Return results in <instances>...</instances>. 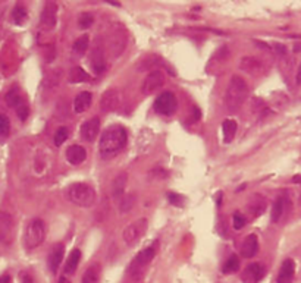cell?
<instances>
[{"label": "cell", "instance_id": "obj_43", "mask_svg": "<svg viewBox=\"0 0 301 283\" xmlns=\"http://www.w3.org/2000/svg\"><path fill=\"white\" fill-rule=\"evenodd\" d=\"M59 283H71V281H68L66 276H62V278L59 279Z\"/></svg>", "mask_w": 301, "mask_h": 283}, {"label": "cell", "instance_id": "obj_29", "mask_svg": "<svg viewBox=\"0 0 301 283\" xmlns=\"http://www.w3.org/2000/svg\"><path fill=\"white\" fill-rule=\"evenodd\" d=\"M91 78L90 75L79 66L72 68V71L69 72V82L71 84H79V82H88Z\"/></svg>", "mask_w": 301, "mask_h": 283}, {"label": "cell", "instance_id": "obj_17", "mask_svg": "<svg viewBox=\"0 0 301 283\" xmlns=\"http://www.w3.org/2000/svg\"><path fill=\"white\" fill-rule=\"evenodd\" d=\"M63 256H65V247H63V244H56L50 250L49 257H47V266H49L51 273L57 272V269L60 267V264L63 261Z\"/></svg>", "mask_w": 301, "mask_h": 283}, {"label": "cell", "instance_id": "obj_3", "mask_svg": "<svg viewBox=\"0 0 301 283\" xmlns=\"http://www.w3.org/2000/svg\"><path fill=\"white\" fill-rule=\"evenodd\" d=\"M66 198L75 206L88 208L96 203V189L88 183L75 182L66 188Z\"/></svg>", "mask_w": 301, "mask_h": 283}, {"label": "cell", "instance_id": "obj_20", "mask_svg": "<svg viewBox=\"0 0 301 283\" xmlns=\"http://www.w3.org/2000/svg\"><path fill=\"white\" fill-rule=\"evenodd\" d=\"M91 100H93V96L90 91H82L79 93L74 100V110L75 113H84L90 109L91 106Z\"/></svg>", "mask_w": 301, "mask_h": 283}, {"label": "cell", "instance_id": "obj_24", "mask_svg": "<svg viewBox=\"0 0 301 283\" xmlns=\"http://www.w3.org/2000/svg\"><path fill=\"white\" fill-rule=\"evenodd\" d=\"M222 135H224V142L229 144L234 141L237 135V122L232 119H226L222 124Z\"/></svg>", "mask_w": 301, "mask_h": 283}, {"label": "cell", "instance_id": "obj_40", "mask_svg": "<svg viewBox=\"0 0 301 283\" xmlns=\"http://www.w3.org/2000/svg\"><path fill=\"white\" fill-rule=\"evenodd\" d=\"M10 282H12V279H10L9 275H3V276H0V283H10Z\"/></svg>", "mask_w": 301, "mask_h": 283}, {"label": "cell", "instance_id": "obj_16", "mask_svg": "<svg viewBox=\"0 0 301 283\" xmlns=\"http://www.w3.org/2000/svg\"><path fill=\"white\" fill-rule=\"evenodd\" d=\"M265 275H266L265 267L259 263H253L244 270L241 279H243V283H259L265 278Z\"/></svg>", "mask_w": 301, "mask_h": 283}, {"label": "cell", "instance_id": "obj_33", "mask_svg": "<svg viewBox=\"0 0 301 283\" xmlns=\"http://www.w3.org/2000/svg\"><path fill=\"white\" fill-rule=\"evenodd\" d=\"M135 204V195H132V194H126L124 195L122 198H121V201H119V211L121 213H128L132 207Z\"/></svg>", "mask_w": 301, "mask_h": 283}, {"label": "cell", "instance_id": "obj_22", "mask_svg": "<svg viewBox=\"0 0 301 283\" xmlns=\"http://www.w3.org/2000/svg\"><path fill=\"white\" fill-rule=\"evenodd\" d=\"M101 276V266L99 263H93L82 275V283H99Z\"/></svg>", "mask_w": 301, "mask_h": 283}, {"label": "cell", "instance_id": "obj_14", "mask_svg": "<svg viewBox=\"0 0 301 283\" xmlns=\"http://www.w3.org/2000/svg\"><path fill=\"white\" fill-rule=\"evenodd\" d=\"M121 104V94L118 90H107L103 93L100 100V109L103 112L109 113V112H115Z\"/></svg>", "mask_w": 301, "mask_h": 283}, {"label": "cell", "instance_id": "obj_37", "mask_svg": "<svg viewBox=\"0 0 301 283\" xmlns=\"http://www.w3.org/2000/svg\"><path fill=\"white\" fill-rule=\"evenodd\" d=\"M16 115H18V118H19L21 121H25L26 118H28V115H29V107H28V104L24 103L22 106H19V107L16 109Z\"/></svg>", "mask_w": 301, "mask_h": 283}, {"label": "cell", "instance_id": "obj_28", "mask_svg": "<svg viewBox=\"0 0 301 283\" xmlns=\"http://www.w3.org/2000/svg\"><path fill=\"white\" fill-rule=\"evenodd\" d=\"M88 47H90V37L87 34H84L79 38H76V41L72 46V50L76 56H84L88 50Z\"/></svg>", "mask_w": 301, "mask_h": 283}, {"label": "cell", "instance_id": "obj_21", "mask_svg": "<svg viewBox=\"0 0 301 283\" xmlns=\"http://www.w3.org/2000/svg\"><path fill=\"white\" fill-rule=\"evenodd\" d=\"M266 210V200L259 195V194H254L249 201V211L253 217H259L263 214V211Z\"/></svg>", "mask_w": 301, "mask_h": 283}, {"label": "cell", "instance_id": "obj_13", "mask_svg": "<svg viewBox=\"0 0 301 283\" xmlns=\"http://www.w3.org/2000/svg\"><path fill=\"white\" fill-rule=\"evenodd\" d=\"M240 68L250 75H263L266 72V65L254 56L243 57L240 60Z\"/></svg>", "mask_w": 301, "mask_h": 283}, {"label": "cell", "instance_id": "obj_8", "mask_svg": "<svg viewBox=\"0 0 301 283\" xmlns=\"http://www.w3.org/2000/svg\"><path fill=\"white\" fill-rule=\"evenodd\" d=\"M166 81V77H165V72L160 71V69H156V71H150L147 74V77L144 78L143 84H141V93L144 96H151L154 94L156 91H159L163 84Z\"/></svg>", "mask_w": 301, "mask_h": 283}, {"label": "cell", "instance_id": "obj_9", "mask_svg": "<svg viewBox=\"0 0 301 283\" xmlns=\"http://www.w3.org/2000/svg\"><path fill=\"white\" fill-rule=\"evenodd\" d=\"M15 232L16 226L13 217L6 211H0V242L10 245L15 239Z\"/></svg>", "mask_w": 301, "mask_h": 283}, {"label": "cell", "instance_id": "obj_18", "mask_svg": "<svg viewBox=\"0 0 301 283\" xmlns=\"http://www.w3.org/2000/svg\"><path fill=\"white\" fill-rule=\"evenodd\" d=\"M87 158V151L82 145H69L68 150H66V160L74 164V166H78V164H82Z\"/></svg>", "mask_w": 301, "mask_h": 283}, {"label": "cell", "instance_id": "obj_15", "mask_svg": "<svg viewBox=\"0 0 301 283\" xmlns=\"http://www.w3.org/2000/svg\"><path fill=\"white\" fill-rule=\"evenodd\" d=\"M296 278V261L293 258H287L278 273L276 283H293Z\"/></svg>", "mask_w": 301, "mask_h": 283}, {"label": "cell", "instance_id": "obj_26", "mask_svg": "<svg viewBox=\"0 0 301 283\" xmlns=\"http://www.w3.org/2000/svg\"><path fill=\"white\" fill-rule=\"evenodd\" d=\"M6 103H7V106L13 107V109L16 110L19 106H22V104L25 103V102H24V99H22V96H21L19 90L15 87V88H12V90H10L7 94H6Z\"/></svg>", "mask_w": 301, "mask_h": 283}, {"label": "cell", "instance_id": "obj_44", "mask_svg": "<svg viewBox=\"0 0 301 283\" xmlns=\"http://www.w3.org/2000/svg\"><path fill=\"white\" fill-rule=\"evenodd\" d=\"M293 182H296V183H300L301 176H294V178H293Z\"/></svg>", "mask_w": 301, "mask_h": 283}, {"label": "cell", "instance_id": "obj_7", "mask_svg": "<svg viewBox=\"0 0 301 283\" xmlns=\"http://www.w3.org/2000/svg\"><path fill=\"white\" fill-rule=\"evenodd\" d=\"M153 109L157 115H162V116H171L174 115L178 109V102H176V97L174 93L171 91H165L162 93L156 102L153 104Z\"/></svg>", "mask_w": 301, "mask_h": 283}, {"label": "cell", "instance_id": "obj_4", "mask_svg": "<svg viewBox=\"0 0 301 283\" xmlns=\"http://www.w3.org/2000/svg\"><path fill=\"white\" fill-rule=\"evenodd\" d=\"M157 250H159V241H154L151 245L141 250L135 257L132 258V261L128 267V275L132 279H138L143 275V272L146 270V267L153 261V258L156 257Z\"/></svg>", "mask_w": 301, "mask_h": 283}, {"label": "cell", "instance_id": "obj_6", "mask_svg": "<svg viewBox=\"0 0 301 283\" xmlns=\"http://www.w3.org/2000/svg\"><path fill=\"white\" fill-rule=\"evenodd\" d=\"M147 228H149L147 219L141 217V219L134 220V222L129 223L125 229H124V232H122V241L125 242L126 245H129V247L135 245V244L146 235Z\"/></svg>", "mask_w": 301, "mask_h": 283}, {"label": "cell", "instance_id": "obj_1", "mask_svg": "<svg viewBox=\"0 0 301 283\" xmlns=\"http://www.w3.org/2000/svg\"><path fill=\"white\" fill-rule=\"evenodd\" d=\"M128 142L126 129L121 125H112L104 129L99 142V151L103 158H110L125 148Z\"/></svg>", "mask_w": 301, "mask_h": 283}, {"label": "cell", "instance_id": "obj_23", "mask_svg": "<svg viewBox=\"0 0 301 283\" xmlns=\"http://www.w3.org/2000/svg\"><path fill=\"white\" fill-rule=\"evenodd\" d=\"M79 261H81V251H79L78 248H75V250L69 254L68 261H66V264H65V276H72V275H75Z\"/></svg>", "mask_w": 301, "mask_h": 283}, {"label": "cell", "instance_id": "obj_42", "mask_svg": "<svg viewBox=\"0 0 301 283\" xmlns=\"http://www.w3.org/2000/svg\"><path fill=\"white\" fill-rule=\"evenodd\" d=\"M22 283H32V279H31L28 275H24V276H22Z\"/></svg>", "mask_w": 301, "mask_h": 283}, {"label": "cell", "instance_id": "obj_34", "mask_svg": "<svg viewBox=\"0 0 301 283\" xmlns=\"http://www.w3.org/2000/svg\"><path fill=\"white\" fill-rule=\"evenodd\" d=\"M68 137H69V129L65 128V127H60V128L56 131V134H54V138H53V142H54V145L56 147H59V145H62L66 140H68Z\"/></svg>", "mask_w": 301, "mask_h": 283}, {"label": "cell", "instance_id": "obj_10", "mask_svg": "<svg viewBox=\"0 0 301 283\" xmlns=\"http://www.w3.org/2000/svg\"><path fill=\"white\" fill-rule=\"evenodd\" d=\"M90 66L96 75H101L106 71V56L104 47L100 41H96L93 46V50L90 53Z\"/></svg>", "mask_w": 301, "mask_h": 283}, {"label": "cell", "instance_id": "obj_35", "mask_svg": "<svg viewBox=\"0 0 301 283\" xmlns=\"http://www.w3.org/2000/svg\"><path fill=\"white\" fill-rule=\"evenodd\" d=\"M93 22H94V16H93L91 13H88V12L81 13L79 18H78V26L82 28V29L90 28V26L93 25Z\"/></svg>", "mask_w": 301, "mask_h": 283}, {"label": "cell", "instance_id": "obj_31", "mask_svg": "<svg viewBox=\"0 0 301 283\" xmlns=\"http://www.w3.org/2000/svg\"><path fill=\"white\" fill-rule=\"evenodd\" d=\"M12 18H13V22L16 25H22L28 18V13H26L25 7L24 6H15L13 7V12H12Z\"/></svg>", "mask_w": 301, "mask_h": 283}, {"label": "cell", "instance_id": "obj_5", "mask_svg": "<svg viewBox=\"0 0 301 283\" xmlns=\"http://www.w3.org/2000/svg\"><path fill=\"white\" fill-rule=\"evenodd\" d=\"M46 238V225L41 219H32L25 228L24 245L28 251L38 248Z\"/></svg>", "mask_w": 301, "mask_h": 283}, {"label": "cell", "instance_id": "obj_41", "mask_svg": "<svg viewBox=\"0 0 301 283\" xmlns=\"http://www.w3.org/2000/svg\"><path fill=\"white\" fill-rule=\"evenodd\" d=\"M297 84L301 85V63L300 66H299V71H297Z\"/></svg>", "mask_w": 301, "mask_h": 283}, {"label": "cell", "instance_id": "obj_11", "mask_svg": "<svg viewBox=\"0 0 301 283\" xmlns=\"http://www.w3.org/2000/svg\"><path fill=\"white\" fill-rule=\"evenodd\" d=\"M99 132H100V119L99 118H91V119H87L81 125L79 137L85 142H93L99 137Z\"/></svg>", "mask_w": 301, "mask_h": 283}, {"label": "cell", "instance_id": "obj_12", "mask_svg": "<svg viewBox=\"0 0 301 283\" xmlns=\"http://www.w3.org/2000/svg\"><path fill=\"white\" fill-rule=\"evenodd\" d=\"M57 22V4L49 1L44 4L41 15H40V25L44 29H53Z\"/></svg>", "mask_w": 301, "mask_h": 283}, {"label": "cell", "instance_id": "obj_2", "mask_svg": "<svg viewBox=\"0 0 301 283\" xmlns=\"http://www.w3.org/2000/svg\"><path fill=\"white\" fill-rule=\"evenodd\" d=\"M249 94H250L249 85L243 78L237 77V75L231 78L225 93L226 110L229 113L238 112L243 107V104L246 103V100L249 99Z\"/></svg>", "mask_w": 301, "mask_h": 283}, {"label": "cell", "instance_id": "obj_45", "mask_svg": "<svg viewBox=\"0 0 301 283\" xmlns=\"http://www.w3.org/2000/svg\"><path fill=\"white\" fill-rule=\"evenodd\" d=\"M300 203H301V197H300Z\"/></svg>", "mask_w": 301, "mask_h": 283}, {"label": "cell", "instance_id": "obj_32", "mask_svg": "<svg viewBox=\"0 0 301 283\" xmlns=\"http://www.w3.org/2000/svg\"><path fill=\"white\" fill-rule=\"evenodd\" d=\"M10 134V121L4 113H0V140H6Z\"/></svg>", "mask_w": 301, "mask_h": 283}, {"label": "cell", "instance_id": "obj_25", "mask_svg": "<svg viewBox=\"0 0 301 283\" xmlns=\"http://www.w3.org/2000/svg\"><path fill=\"white\" fill-rule=\"evenodd\" d=\"M285 206H287V200L285 197H278L274 203V207H272V213H271V217H272V222H279L281 217L284 216L285 213Z\"/></svg>", "mask_w": 301, "mask_h": 283}, {"label": "cell", "instance_id": "obj_27", "mask_svg": "<svg viewBox=\"0 0 301 283\" xmlns=\"http://www.w3.org/2000/svg\"><path fill=\"white\" fill-rule=\"evenodd\" d=\"M126 180H128V175H126L125 172L119 173V175L115 178L113 183H112V191H113V195H115V197H121V195L124 194Z\"/></svg>", "mask_w": 301, "mask_h": 283}, {"label": "cell", "instance_id": "obj_19", "mask_svg": "<svg viewBox=\"0 0 301 283\" xmlns=\"http://www.w3.org/2000/svg\"><path fill=\"white\" fill-rule=\"evenodd\" d=\"M257 253H259V238H257V235L251 233L243 241L241 254H243V257L253 258Z\"/></svg>", "mask_w": 301, "mask_h": 283}, {"label": "cell", "instance_id": "obj_39", "mask_svg": "<svg viewBox=\"0 0 301 283\" xmlns=\"http://www.w3.org/2000/svg\"><path fill=\"white\" fill-rule=\"evenodd\" d=\"M275 49H278L276 53H279V54H285V53H287L285 46H282V44H275Z\"/></svg>", "mask_w": 301, "mask_h": 283}, {"label": "cell", "instance_id": "obj_30", "mask_svg": "<svg viewBox=\"0 0 301 283\" xmlns=\"http://www.w3.org/2000/svg\"><path fill=\"white\" fill-rule=\"evenodd\" d=\"M238 269H240V258L234 254V256H231V257L225 261V264H224V267H222V272H224L225 275H232V273L238 272Z\"/></svg>", "mask_w": 301, "mask_h": 283}, {"label": "cell", "instance_id": "obj_36", "mask_svg": "<svg viewBox=\"0 0 301 283\" xmlns=\"http://www.w3.org/2000/svg\"><path fill=\"white\" fill-rule=\"evenodd\" d=\"M246 223H247V220H246V217L243 216V213L235 211L234 216H232V226H234V229H235V231H241V229L246 226Z\"/></svg>", "mask_w": 301, "mask_h": 283}, {"label": "cell", "instance_id": "obj_38", "mask_svg": "<svg viewBox=\"0 0 301 283\" xmlns=\"http://www.w3.org/2000/svg\"><path fill=\"white\" fill-rule=\"evenodd\" d=\"M168 198H169L171 204H174V206H178V207H182V203H184V197H181L179 194H174V192H171V194L168 195Z\"/></svg>", "mask_w": 301, "mask_h": 283}]
</instances>
